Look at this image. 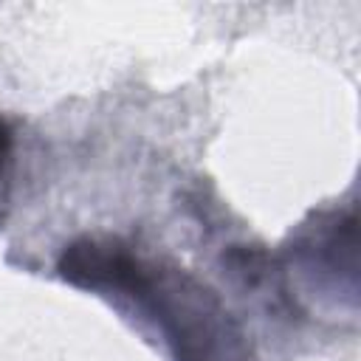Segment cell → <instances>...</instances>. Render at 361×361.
Instances as JSON below:
<instances>
[{
    "instance_id": "cell-1",
    "label": "cell",
    "mask_w": 361,
    "mask_h": 361,
    "mask_svg": "<svg viewBox=\"0 0 361 361\" xmlns=\"http://www.w3.org/2000/svg\"><path fill=\"white\" fill-rule=\"evenodd\" d=\"M62 282L99 296L169 361H257L243 322L197 274L118 234H82L56 257Z\"/></svg>"
},
{
    "instance_id": "cell-2",
    "label": "cell",
    "mask_w": 361,
    "mask_h": 361,
    "mask_svg": "<svg viewBox=\"0 0 361 361\" xmlns=\"http://www.w3.org/2000/svg\"><path fill=\"white\" fill-rule=\"evenodd\" d=\"M358 217L355 203L330 206L302 220L282 251V274L299 282L310 296L341 305V296L355 307L358 296Z\"/></svg>"
},
{
    "instance_id": "cell-3",
    "label": "cell",
    "mask_w": 361,
    "mask_h": 361,
    "mask_svg": "<svg viewBox=\"0 0 361 361\" xmlns=\"http://www.w3.org/2000/svg\"><path fill=\"white\" fill-rule=\"evenodd\" d=\"M14 152H17V135L6 116H0V223L6 220L8 203H11V186H14Z\"/></svg>"
}]
</instances>
